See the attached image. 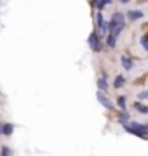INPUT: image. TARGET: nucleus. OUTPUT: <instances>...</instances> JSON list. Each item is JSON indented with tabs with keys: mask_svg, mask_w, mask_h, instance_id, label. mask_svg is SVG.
I'll return each instance as SVG.
<instances>
[{
	"mask_svg": "<svg viewBox=\"0 0 148 156\" xmlns=\"http://www.w3.org/2000/svg\"><path fill=\"white\" fill-rule=\"evenodd\" d=\"M124 127V130L127 132V134H131V135H136V137H139V139L143 140H148V127L146 125H141V123H138V122H129L125 123V125H122Z\"/></svg>",
	"mask_w": 148,
	"mask_h": 156,
	"instance_id": "f257e3e1",
	"label": "nucleus"
},
{
	"mask_svg": "<svg viewBox=\"0 0 148 156\" xmlns=\"http://www.w3.org/2000/svg\"><path fill=\"white\" fill-rule=\"evenodd\" d=\"M87 44L91 47L92 52H101L103 50V42H101V37L98 33V30H92L91 35H89V38H87Z\"/></svg>",
	"mask_w": 148,
	"mask_h": 156,
	"instance_id": "f03ea898",
	"label": "nucleus"
},
{
	"mask_svg": "<svg viewBox=\"0 0 148 156\" xmlns=\"http://www.w3.org/2000/svg\"><path fill=\"white\" fill-rule=\"evenodd\" d=\"M96 99L99 101V104H101L103 108H106L108 111H115V104L112 102V99H110L108 95H105V92L98 90L96 92Z\"/></svg>",
	"mask_w": 148,
	"mask_h": 156,
	"instance_id": "7ed1b4c3",
	"label": "nucleus"
},
{
	"mask_svg": "<svg viewBox=\"0 0 148 156\" xmlns=\"http://www.w3.org/2000/svg\"><path fill=\"white\" fill-rule=\"evenodd\" d=\"M145 17V12L139 11V9H132V11H127L125 12V21H139V19H143Z\"/></svg>",
	"mask_w": 148,
	"mask_h": 156,
	"instance_id": "20e7f679",
	"label": "nucleus"
},
{
	"mask_svg": "<svg viewBox=\"0 0 148 156\" xmlns=\"http://www.w3.org/2000/svg\"><path fill=\"white\" fill-rule=\"evenodd\" d=\"M120 64H122V68H124L125 71L134 69V59L129 56H120Z\"/></svg>",
	"mask_w": 148,
	"mask_h": 156,
	"instance_id": "39448f33",
	"label": "nucleus"
},
{
	"mask_svg": "<svg viewBox=\"0 0 148 156\" xmlns=\"http://www.w3.org/2000/svg\"><path fill=\"white\" fill-rule=\"evenodd\" d=\"M14 123H0V132L2 135H6V137H11L14 134Z\"/></svg>",
	"mask_w": 148,
	"mask_h": 156,
	"instance_id": "423d86ee",
	"label": "nucleus"
},
{
	"mask_svg": "<svg viewBox=\"0 0 148 156\" xmlns=\"http://www.w3.org/2000/svg\"><path fill=\"white\" fill-rule=\"evenodd\" d=\"M96 85H98V89L101 90V92H106V90H108V87H110V83H108V76H106V75L103 73L101 76L98 78Z\"/></svg>",
	"mask_w": 148,
	"mask_h": 156,
	"instance_id": "0eeeda50",
	"label": "nucleus"
},
{
	"mask_svg": "<svg viewBox=\"0 0 148 156\" xmlns=\"http://www.w3.org/2000/svg\"><path fill=\"white\" fill-rule=\"evenodd\" d=\"M110 21H113L115 24H120V23H127V21H125V14H124V12H119V11L112 14Z\"/></svg>",
	"mask_w": 148,
	"mask_h": 156,
	"instance_id": "6e6552de",
	"label": "nucleus"
},
{
	"mask_svg": "<svg viewBox=\"0 0 148 156\" xmlns=\"http://www.w3.org/2000/svg\"><path fill=\"white\" fill-rule=\"evenodd\" d=\"M124 85H125V76H124V75H117L115 80H113V89L115 90H120Z\"/></svg>",
	"mask_w": 148,
	"mask_h": 156,
	"instance_id": "1a4fd4ad",
	"label": "nucleus"
},
{
	"mask_svg": "<svg viewBox=\"0 0 148 156\" xmlns=\"http://www.w3.org/2000/svg\"><path fill=\"white\" fill-rule=\"evenodd\" d=\"M131 120V116H129V113L125 111V109H120V113H119V118H117V122L120 123V125H125V123Z\"/></svg>",
	"mask_w": 148,
	"mask_h": 156,
	"instance_id": "9d476101",
	"label": "nucleus"
},
{
	"mask_svg": "<svg viewBox=\"0 0 148 156\" xmlns=\"http://www.w3.org/2000/svg\"><path fill=\"white\" fill-rule=\"evenodd\" d=\"M105 38H106V45H108L110 49H115V45H117V37H113L112 33H106Z\"/></svg>",
	"mask_w": 148,
	"mask_h": 156,
	"instance_id": "9b49d317",
	"label": "nucleus"
},
{
	"mask_svg": "<svg viewBox=\"0 0 148 156\" xmlns=\"http://www.w3.org/2000/svg\"><path fill=\"white\" fill-rule=\"evenodd\" d=\"M134 109L139 111L141 115H148V106H146V104H143V102H139V101L134 102Z\"/></svg>",
	"mask_w": 148,
	"mask_h": 156,
	"instance_id": "f8f14e48",
	"label": "nucleus"
},
{
	"mask_svg": "<svg viewBox=\"0 0 148 156\" xmlns=\"http://www.w3.org/2000/svg\"><path fill=\"white\" fill-rule=\"evenodd\" d=\"M115 108H119V109H125V108H127V104H125V95H119V97H117Z\"/></svg>",
	"mask_w": 148,
	"mask_h": 156,
	"instance_id": "ddd939ff",
	"label": "nucleus"
},
{
	"mask_svg": "<svg viewBox=\"0 0 148 156\" xmlns=\"http://www.w3.org/2000/svg\"><path fill=\"white\" fill-rule=\"evenodd\" d=\"M112 4V0H96V11H105V7L110 5Z\"/></svg>",
	"mask_w": 148,
	"mask_h": 156,
	"instance_id": "4468645a",
	"label": "nucleus"
},
{
	"mask_svg": "<svg viewBox=\"0 0 148 156\" xmlns=\"http://www.w3.org/2000/svg\"><path fill=\"white\" fill-rule=\"evenodd\" d=\"M0 153H2L4 156H7V154H12L14 151H12L11 147H9V146H2V149H0Z\"/></svg>",
	"mask_w": 148,
	"mask_h": 156,
	"instance_id": "2eb2a0df",
	"label": "nucleus"
},
{
	"mask_svg": "<svg viewBox=\"0 0 148 156\" xmlns=\"http://www.w3.org/2000/svg\"><path fill=\"white\" fill-rule=\"evenodd\" d=\"M141 47H143V50H145V52L148 50V40H146V35H141Z\"/></svg>",
	"mask_w": 148,
	"mask_h": 156,
	"instance_id": "dca6fc26",
	"label": "nucleus"
},
{
	"mask_svg": "<svg viewBox=\"0 0 148 156\" xmlns=\"http://www.w3.org/2000/svg\"><path fill=\"white\" fill-rule=\"evenodd\" d=\"M138 99H139V101L148 99V92H146V90H143V92H139V94H138Z\"/></svg>",
	"mask_w": 148,
	"mask_h": 156,
	"instance_id": "f3484780",
	"label": "nucleus"
},
{
	"mask_svg": "<svg viewBox=\"0 0 148 156\" xmlns=\"http://www.w3.org/2000/svg\"><path fill=\"white\" fill-rule=\"evenodd\" d=\"M120 4H129V2H131V0H119Z\"/></svg>",
	"mask_w": 148,
	"mask_h": 156,
	"instance_id": "a211bd4d",
	"label": "nucleus"
},
{
	"mask_svg": "<svg viewBox=\"0 0 148 156\" xmlns=\"http://www.w3.org/2000/svg\"><path fill=\"white\" fill-rule=\"evenodd\" d=\"M0 95H2V90H0Z\"/></svg>",
	"mask_w": 148,
	"mask_h": 156,
	"instance_id": "6ab92c4d",
	"label": "nucleus"
}]
</instances>
